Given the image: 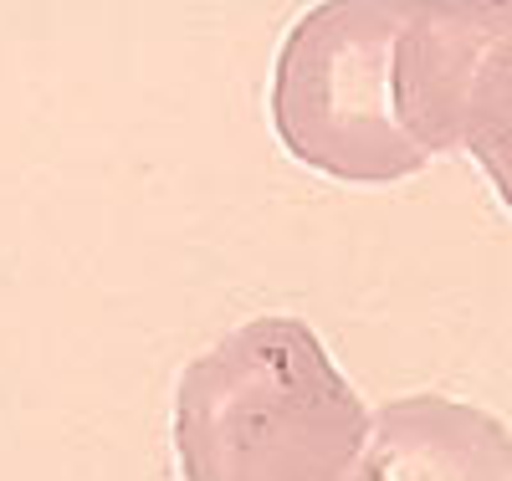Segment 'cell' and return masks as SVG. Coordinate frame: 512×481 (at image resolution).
<instances>
[{"label": "cell", "mask_w": 512, "mask_h": 481, "mask_svg": "<svg viewBox=\"0 0 512 481\" xmlns=\"http://www.w3.org/2000/svg\"><path fill=\"white\" fill-rule=\"evenodd\" d=\"M487 6L333 0L297 21L272 72L282 149L344 185H395L456 149Z\"/></svg>", "instance_id": "obj_1"}, {"label": "cell", "mask_w": 512, "mask_h": 481, "mask_svg": "<svg viewBox=\"0 0 512 481\" xmlns=\"http://www.w3.org/2000/svg\"><path fill=\"white\" fill-rule=\"evenodd\" d=\"M369 410L303 318H251L185 364L175 461L185 481H344Z\"/></svg>", "instance_id": "obj_2"}, {"label": "cell", "mask_w": 512, "mask_h": 481, "mask_svg": "<svg viewBox=\"0 0 512 481\" xmlns=\"http://www.w3.org/2000/svg\"><path fill=\"white\" fill-rule=\"evenodd\" d=\"M344 481H512V430L482 405L420 389L369 415Z\"/></svg>", "instance_id": "obj_3"}, {"label": "cell", "mask_w": 512, "mask_h": 481, "mask_svg": "<svg viewBox=\"0 0 512 481\" xmlns=\"http://www.w3.org/2000/svg\"><path fill=\"white\" fill-rule=\"evenodd\" d=\"M456 149L482 164L497 200L512 210V0L487 6L477 57L466 72Z\"/></svg>", "instance_id": "obj_4"}]
</instances>
